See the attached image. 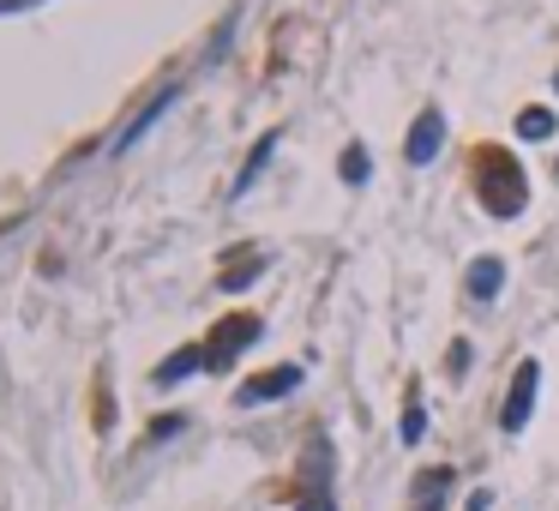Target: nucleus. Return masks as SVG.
Masks as SVG:
<instances>
[{
  "label": "nucleus",
  "mask_w": 559,
  "mask_h": 511,
  "mask_svg": "<svg viewBox=\"0 0 559 511\" xmlns=\"http://www.w3.org/2000/svg\"><path fill=\"white\" fill-rule=\"evenodd\" d=\"M482 199L494 217H518L523 210V169L518 157H487L482 163Z\"/></svg>",
  "instance_id": "f257e3e1"
},
{
  "label": "nucleus",
  "mask_w": 559,
  "mask_h": 511,
  "mask_svg": "<svg viewBox=\"0 0 559 511\" xmlns=\"http://www.w3.org/2000/svg\"><path fill=\"white\" fill-rule=\"evenodd\" d=\"M535 385H542V361H518L511 392H506V409H499V427H506V433H523V421H530V409H535Z\"/></svg>",
  "instance_id": "f03ea898"
},
{
  "label": "nucleus",
  "mask_w": 559,
  "mask_h": 511,
  "mask_svg": "<svg viewBox=\"0 0 559 511\" xmlns=\"http://www.w3.org/2000/svg\"><path fill=\"white\" fill-rule=\"evenodd\" d=\"M253 337H259V319H223V325H217V343L205 349V368H211V373H223L234 355L247 349Z\"/></svg>",
  "instance_id": "7ed1b4c3"
},
{
  "label": "nucleus",
  "mask_w": 559,
  "mask_h": 511,
  "mask_svg": "<svg viewBox=\"0 0 559 511\" xmlns=\"http://www.w3.org/2000/svg\"><path fill=\"white\" fill-rule=\"evenodd\" d=\"M440 144H445V115H440V108H421L416 127H409V139H404V157L428 169V163L440 157Z\"/></svg>",
  "instance_id": "20e7f679"
},
{
  "label": "nucleus",
  "mask_w": 559,
  "mask_h": 511,
  "mask_svg": "<svg viewBox=\"0 0 559 511\" xmlns=\"http://www.w3.org/2000/svg\"><path fill=\"white\" fill-rule=\"evenodd\" d=\"M301 385V368H271V373H259V380H247L241 392H234V404L241 409H253V404H277V397H289Z\"/></svg>",
  "instance_id": "39448f33"
},
{
  "label": "nucleus",
  "mask_w": 559,
  "mask_h": 511,
  "mask_svg": "<svg viewBox=\"0 0 559 511\" xmlns=\"http://www.w3.org/2000/svg\"><path fill=\"white\" fill-rule=\"evenodd\" d=\"M175 97H181V85H163V91H156L151 103L139 108V115H132V127H127V132H120V139H115V151H132V144L144 139V127H151L156 115H169V108H175Z\"/></svg>",
  "instance_id": "423d86ee"
},
{
  "label": "nucleus",
  "mask_w": 559,
  "mask_h": 511,
  "mask_svg": "<svg viewBox=\"0 0 559 511\" xmlns=\"http://www.w3.org/2000/svg\"><path fill=\"white\" fill-rule=\"evenodd\" d=\"M463 289L475 295V302H494L499 289H506V265H499L494 253H487V259H475V265H469V277H463Z\"/></svg>",
  "instance_id": "0eeeda50"
},
{
  "label": "nucleus",
  "mask_w": 559,
  "mask_h": 511,
  "mask_svg": "<svg viewBox=\"0 0 559 511\" xmlns=\"http://www.w3.org/2000/svg\"><path fill=\"white\" fill-rule=\"evenodd\" d=\"M271 151H277V132H265V139H259V144H253V151H247V163H241V175H234V199H241V193H247L253 181H259V169H265V163H271Z\"/></svg>",
  "instance_id": "6e6552de"
},
{
  "label": "nucleus",
  "mask_w": 559,
  "mask_h": 511,
  "mask_svg": "<svg viewBox=\"0 0 559 511\" xmlns=\"http://www.w3.org/2000/svg\"><path fill=\"white\" fill-rule=\"evenodd\" d=\"M193 368H205V355H199V349H181V355H169V361L156 368V385H175V380H187Z\"/></svg>",
  "instance_id": "1a4fd4ad"
},
{
  "label": "nucleus",
  "mask_w": 559,
  "mask_h": 511,
  "mask_svg": "<svg viewBox=\"0 0 559 511\" xmlns=\"http://www.w3.org/2000/svg\"><path fill=\"white\" fill-rule=\"evenodd\" d=\"M338 175H343L350 187H361L367 175H373V163H367V151H361V144H350V151L338 157Z\"/></svg>",
  "instance_id": "9d476101"
},
{
  "label": "nucleus",
  "mask_w": 559,
  "mask_h": 511,
  "mask_svg": "<svg viewBox=\"0 0 559 511\" xmlns=\"http://www.w3.org/2000/svg\"><path fill=\"white\" fill-rule=\"evenodd\" d=\"M518 139H554V115H547V108H523V115H518Z\"/></svg>",
  "instance_id": "9b49d317"
},
{
  "label": "nucleus",
  "mask_w": 559,
  "mask_h": 511,
  "mask_svg": "<svg viewBox=\"0 0 559 511\" xmlns=\"http://www.w3.org/2000/svg\"><path fill=\"white\" fill-rule=\"evenodd\" d=\"M421 427H428V409H421V404H409V416H404V446H416V439H421Z\"/></svg>",
  "instance_id": "f8f14e48"
},
{
  "label": "nucleus",
  "mask_w": 559,
  "mask_h": 511,
  "mask_svg": "<svg viewBox=\"0 0 559 511\" xmlns=\"http://www.w3.org/2000/svg\"><path fill=\"white\" fill-rule=\"evenodd\" d=\"M301 511H331V494H307V499H301Z\"/></svg>",
  "instance_id": "ddd939ff"
}]
</instances>
